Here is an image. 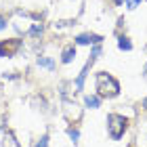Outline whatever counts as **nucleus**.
Segmentation results:
<instances>
[{"instance_id":"nucleus-14","label":"nucleus","mask_w":147,"mask_h":147,"mask_svg":"<svg viewBox=\"0 0 147 147\" xmlns=\"http://www.w3.org/2000/svg\"><path fill=\"white\" fill-rule=\"evenodd\" d=\"M99 55H101V46H99V44H95V49H92V55H90V59H97Z\"/></svg>"},{"instance_id":"nucleus-11","label":"nucleus","mask_w":147,"mask_h":147,"mask_svg":"<svg viewBox=\"0 0 147 147\" xmlns=\"http://www.w3.org/2000/svg\"><path fill=\"white\" fill-rule=\"evenodd\" d=\"M118 46H120L122 51H130V49H132L130 40H128V38H124V36H120V38H118Z\"/></svg>"},{"instance_id":"nucleus-13","label":"nucleus","mask_w":147,"mask_h":147,"mask_svg":"<svg viewBox=\"0 0 147 147\" xmlns=\"http://www.w3.org/2000/svg\"><path fill=\"white\" fill-rule=\"evenodd\" d=\"M67 132H69V139H71V141H74V143H76V141H78V137H80V132H78L76 128H69Z\"/></svg>"},{"instance_id":"nucleus-2","label":"nucleus","mask_w":147,"mask_h":147,"mask_svg":"<svg viewBox=\"0 0 147 147\" xmlns=\"http://www.w3.org/2000/svg\"><path fill=\"white\" fill-rule=\"evenodd\" d=\"M126 126H128V120L124 116H120V113H109L107 116V130H109V137L113 141H118V139L124 135Z\"/></svg>"},{"instance_id":"nucleus-15","label":"nucleus","mask_w":147,"mask_h":147,"mask_svg":"<svg viewBox=\"0 0 147 147\" xmlns=\"http://www.w3.org/2000/svg\"><path fill=\"white\" fill-rule=\"evenodd\" d=\"M46 145H49V137L44 135V137H42V139H40V141L36 143V147H46Z\"/></svg>"},{"instance_id":"nucleus-8","label":"nucleus","mask_w":147,"mask_h":147,"mask_svg":"<svg viewBox=\"0 0 147 147\" xmlns=\"http://www.w3.org/2000/svg\"><path fill=\"white\" fill-rule=\"evenodd\" d=\"M76 57V49L74 46H65L63 49V57H61V61L63 63H71V59Z\"/></svg>"},{"instance_id":"nucleus-9","label":"nucleus","mask_w":147,"mask_h":147,"mask_svg":"<svg viewBox=\"0 0 147 147\" xmlns=\"http://www.w3.org/2000/svg\"><path fill=\"white\" fill-rule=\"evenodd\" d=\"M84 105H86V107H90V109H97V107H99V97L86 95V97H84Z\"/></svg>"},{"instance_id":"nucleus-10","label":"nucleus","mask_w":147,"mask_h":147,"mask_svg":"<svg viewBox=\"0 0 147 147\" xmlns=\"http://www.w3.org/2000/svg\"><path fill=\"white\" fill-rule=\"evenodd\" d=\"M38 65H42V67H49V69H55V61L49 57H38Z\"/></svg>"},{"instance_id":"nucleus-4","label":"nucleus","mask_w":147,"mask_h":147,"mask_svg":"<svg viewBox=\"0 0 147 147\" xmlns=\"http://www.w3.org/2000/svg\"><path fill=\"white\" fill-rule=\"evenodd\" d=\"M76 42L78 44H99L101 42V36H97V34H80L76 38Z\"/></svg>"},{"instance_id":"nucleus-12","label":"nucleus","mask_w":147,"mask_h":147,"mask_svg":"<svg viewBox=\"0 0 147 147\" xmlns=\"http://www.w3.org/2000/svg\"><path fill=\"white\" fill-rule=\"evenodd\" d=\"M40 34H42V23H34V25H32V30H30V36H40Z\"/></svg>"},{"instance_id":"nucleus-16","label":"nucleus","mask_w":147,"mask_h":147,"mask_svg":"<svg viewBox=\"0 0 147 147\" xmlns=\"http://www.w3.org/2000/svg\"><path fill=\"white\" fill-rule=\"evenodd\" d=\"M139 2H141V0H126V6H128V9H137Z\"/></svg>"},{"instance_id":"nucleus-3","label":"nucleus","mask_w":147,"mask_h":147,"mask_svg":"<svg viewBox=\"0 0 147 147\" xmlns=\"http://www.w3.org/2000/svg\"><path fill=\"white\" fill-rule=\"evenodd\" d=\"M21 40H9V42H0V57H13L15 51H19Z\"/></svg>"},{"instance_id":"nucleus-7","label":"nucleus","mask_w":147,"mask_h":147,"mask_svg":"<svg viewBox=\"0 0 147 147\" xmlns=\"http://www.w3.org/2000/svg\"><path fill=\"white\" fill-rule=\"evenodd\" d=\"M92 61H95V59H90V61L84 65V69L80 71V76L76 78V88H82V86H84V78H86V74H88V67L92 65Z\"/></svg>"},{"instance_id":"nucleus-1","label":"nucleus","mask_w":147,"mask_h":147,"mask_svg":"<svg viewBox=\"0 0 147 147\" xmlns=\"http://www.w3.org/2000/svg\"><path fill=\"white\" fill-rule=\"evenodd\" d=\"M97 90L101 97H116L120 92V84L113 76L101 71V74H97Z\"/></svg>"},{"instance_id":"nucleus-6","label":"nucleus","mask_w":147,"mask_h":147,"mask_svg":"<svg viewBox=\"0 0 147 147\" xmlns=\"http://www.w3.org/2000/svg\"><path fill=\"white\" fill-rule=\"evenodd\" d=\"M2 147H19L17 139H15V135H13L11 130H6L2 135Z\"/></svg>"},{"instance_id":"nucleus-18","label":"nucleus","mask_w":147,"mask_h":147,"mask_svg":"<svg viewBox=\"0 0 147 147\" xmlns=\"http://www.w3.org/2000/svg\"><path fill=\"white\" fill-rule=\"evenodd\" d=\"M143 107H145V109H147V97H145V99H143Z\"/></svg>"},{"instance_id":"nucleus-5","label":"nucleus","mask_w":147,"mask_h":147,"mask_svg":"<svg viewBox=\"0 0 147 147\" xmlns=\"http://www.w3.org/2000/svg\"><path fill=\"white\" fill-rule=\"evenodd\" d=\"M65 116H67L69 120L71 118H80V109H78V105L76 103H69V101H65Z\"/></svg>"},{"instance_id":"nucleus-17","label":"nucleus","mask_w":147,"mask_h":147,"mask_svg":"<svg viewBox=\"0 0 147 147\" xmlns=\"http://www.w3.org/2000/svg\"><path fill=\"white\" fill-rule=\"evenodd\" d=\"M4 28H6V19H4V17H0V32H2Z\"/></svg>"},{"instance_id":"nucleus-19","label":"nucleus","mask_w":147,"mask_h":147,"mask_svg":"<svg viewBox=\"0 0 147 147\" xmlns=\"http://www.w3.org/2000/svg\"><path fill=\"white\" fill-rule=\"evenodd\" d=\"M116 2H118V4H122V0H116Z\"/></svg>"}]
</instances>
